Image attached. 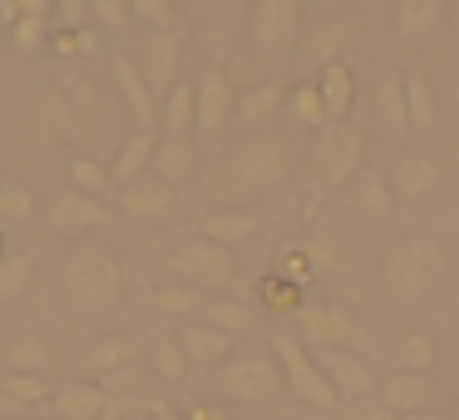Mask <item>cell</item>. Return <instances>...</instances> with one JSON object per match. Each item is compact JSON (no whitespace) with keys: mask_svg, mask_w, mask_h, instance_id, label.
<instances>
[{"mask_svg":"<svg viewBox=\"0 0 459 420\" xmlns=\"http://www.w3.org/2000/svg\"><path fill=\"white\" fill-rule=\"evenodd\" d=\"M50 366V346L40 337H15L11 341V371H30V376H45Z\"/></svg>","mask_w":459,"mask_h":420,"instance_id":"cell-41","label":"cell"},{"mask_svg":"<svg viewBox=\"0 0 459 420\" xmlns=\"http://www.w3.org/2000/svg\"><path fill=\"white\" fill-rule=\"evenodd\" d=\"M124 277H129V272H124L119 248L80 242L60 267V292L74 311H100V307H114V302H119Z\"/></svg>","mask_w":459,"mask_h":420,"instance_id":"cell-2","label":"cell"},{"mask_svg":"<svg viewBox=\"0 0 459 420\" xmlns=\"http://www.w3.org/2000/svg\"><path fill=\"white\" fill-rule=\"evenodd\" d=\"M70 90V100H74V119H80V134L84 139H100V124H104V90L94 80H70L65 84Z\"/></svg>","mask_w":459,"mask_h":420,"instance_id":"cell-28","label":"cell"},{"mask_svg":"<svg viewBox=\"0 0 459 420\" xmlns=\"http://www.w3.org/2000/svg\"><path fill=\"white\" fill-rule=\"evenodd\" d=\"M380 406L390 416H425L435 406V381L429 376H415V371H395L390 381H380Z\"/></svg>","mask_w":459,"mask_h":420,"instance_id":"cell-14","label":"cell"},{"mask_svg":"<svg viewBox=\"0 0 459 420\" xmlns=\"http://www.w3.org/2000/svg\"><path fill=\"white\" fill-rule=\"evenodd\" d=\"M439 277H445V252H439V242H429V238L400 242V248L390 252V262H385V292L400 302V307L425 302L429 292L439 287Z\"/></svg>","mask_w":459,"mask_h":420,"instance_id":"cell-3","label":"cell"},{"mask_svg":"<svg viewBox=\"0 0 459 420\" xmlns=\"http://www.w3.org/2000/svg\"><path fill=\"white\" fill-rule=\"evenodd\" d=\"M119 420H153L149 410H129V416H119Z\"/></svg>","mask_w":459,"mask_h":420,"instance_id":"cell-55","label":"cell"},{"mask_svg":"<svg viewBox=\"0 0 459 420\" xmlns=\"http://www.w3.org/2000/svg\"><path fill=\"white\" fill-rule=\"evenodd\" d=\"M173 198H178V193L163 179H153V173H143L139 183L119 188V208L129 213V218H163V213H173Z\"/></svg>","mask_w":459,"mask_h":420,"instance_id":"cell-23","label":"cell"},{"mask_svg":"<svg viewBox=\"0 0 459 420\" xmlns=\"http://www.w3.org/2000/svg\"><path fill=\"white\" fill-rule=\"evenodd\" d=\"M203 327H212V331H222V337H247L252 327H257V311L247 307V302H238V297H218V302H203Z\"/></svg>","mask_w":459,"mask_h":420,"instance_id":"cell-27","label":"cell"},{"mask_svg":"<svg viewBox=\"0 0 459 420\" xmlns=\"http://www.w3.org/2000/svg\"><path fill=\"white\" fill-rule=\"evenodd\" d=\"M114 90L124 94V109L139 119V129H153V119H159V100H153L139 60H114Z\"/></svg>","mask_w":459,"mask_h":420,"instance_id":"cell-20","label":"cell"},{"mask_svg":"<svg viewBox=\"0 0 459 420\" xmlns=\"http://www.w3.org/2000/svg\"><path fill=\"white\" fill-rule=\"evenodd\" d=\"M153 179H163L173 193L188 188V183H198V144L193 139H163L159 153H153Z\"/></svg>","mask_w":459,"mask_h":420,"instance_id":"cell-19","label":"cell"},{"mask_svg":"<svg viewBox=\"0 0 459 420\" xmlns=\"http://www.w3.org/2000/svg\"><path fill=\"white\" fill-rule=\"evenodd\" d=\"M281 100H287V90H281V84H257V90L238 94V119L257 129V124H267L272 114L281 109Z\"/></svg>","mask_w":459,"mask_h":420,"instance_id":"cell-34","label":"cell"},{"mask_svg":"<svg viewBox=\"0 0 459 420\" xmlns=\"http://www.w3.org/2000/svg\"><path fill=\"white\" fill-rule=\"evenodd\" d=\"M35 218V193L25 183H0V223H30Z\"/></svg>","mask_w":459,"mask_h":420,"instance_id":"cell-42","label":"cell"},{"mask_svg":"<svg viewBox=\"0 0 459 420\" xmlns=\"http://www.w3.org/2000/svg\"><path fill=\"white\" fill-rule=\"evenodd\" d=\"M104 183H109V163H100L94 153H80V159L70 163V188H74V193H90V198H100Z\"/></svg>","mask_w":459,"mask_h":420,"instance_id":"cell-40","label":"cell"},{"mask_svg":"<svg viewBox=\"0 0 459 420\" xmlns=\"http://www.w3.org/2000/svg\"><path fill=\"white\" fill-rule=\"evenodd\" d=\"M30 277H35V258L21 252V248H11L5 258H0V302H15L25 287H30Z\"/></svg>","mask_w":459,"mask_h":420,"instance_id":"cell-35","label":"cell"},{"mask_svg":"<svg viewBox=\"0 0 459 420\" xmlns=\"http://www.w3.org/2000/svg\"><path fill=\"white\" fill-rule=\"evenodd\" d=\"M297 327L307 331V341L321 351H351L360 341V321L351 317L346 307H336V302H307V307L297 311Z\"/></svg>","mask_w":459,"mask_h":420,"instance_id":"cell-8","label":"cell"},{"mask_svg":"<svg viewBox=\"0 0 459 420\" xmlns=\"http://www.w3.org/2000/svg\"><path fill=\"white\" fill-rule=\"evenodd\" d=\"M30 124H35V139H50V144H74L84 139L80 119H74V100L65 84H40L30 104Z\"/></svg>","mask_w":459,"mask_h":420,"instance_id":"cell-9","label":"cell"},{"mask_svg":"<svg viewBox=\"0 0 459 420\" xmlns=\"http://www.w3.org/2000/svg\"><path fill=\"white\" fill-rule=\"evenodd\" d=\"M455 420H459V390H455Z\"/></svg>","mask_w":459,"mask_h":420,"instance_id":"cell-59","label":"cell"},{"mask_svg":"<svg viewBox=\"0 0 459 420\" xmlns=\"http://www.w3.org/2000/svg\"><path fill=\"white\" fill-rule=\"evenodd\" d=\"M173 337H178L183 356H188V371H193V366H198V371H212V366H218V371H222V366L232 361V337L203 327V321H188V327H178Z\"/></svg>","mask_w":459,"mask_h":420,"instance_id":"cell-16","label":"cell"},{"mask_svg":"<svg viewBox=\"0 0 459 420\" xmlns=\"http://www.w3.org/2000/svg\"><path fill=\"white\" fill-rule=\"evenodd\" d=\"M50 50L60 55V60H70V55H80V50H94V31H50Z\"/></svg>","mask_w":459,"mask_h":420,"instance_id":"cell-46","label":"cell"},{"mask_svg":"<svg viewBox=\"0 0 459 420\" xmlns=\"http://www.w3.org/2000/svg\"><path fill=\"white\" fill-rule=\"evenodd\" d=\"M291 163H297V144L287 134H257L203 173V193L212 203H252L277 188L291 173Z\"/></svg>","mask_w":459,"mask_h":420,"instance_id":"cell-1","label":"cell"},{"mask_svg":"<svg viewBox=\"0 0 459 420\" xmlns=\"http://www.w3.org/2000/svg\"><path fill=\"white\" fill-rule=\"evenodd\" d=\"M316 90H321V100H326V114H331V119L346 124V119H351V109H356V70H351L346 60L321 65Z\"/></svg>","mask_w":459,"mask_h":420,"instance_id":"cell-24","label":"cell"},{"mask_svg":"<svg viewBox=\"0 0 459 420\" xmlns=\"http://www.w3.org/2000/svg\"><path fill=\"white\" fill-rule=\"evenodd\" d=\"M311 272H316V267H311L307 248H291L287 258H281V277H287V282H297V287H301V282H311Z\"/></svg>","mask_w":459,"mask_h":420,"instance_id":"cell-50","label":"cell"},{"mask_svg":"<svg viewBox=\"0 0 459 420\" xmlns=\"http://www.w3.org/2000/svg\"><path fill=\"white\" fill-rule=\"evenodd\" d=\"M153 366H159L163 381H183V376H188V356H183L178 337H159V341H153Z\"/></svg>","mask_w":459,"mask_h":420,"instance_id":"cell-43","label":"cell"},{"mask_svg":"<svg viewBox=\"0 0 459 420\" xmlns=\"http://www.w3.org/2000/svg\"><path fill=\"white\" fill-rule=\"evenodd\" d=\"M149 416H153V420H188V416H178L173 406H163V400H153V406H149Z\"/></svg>","mask_w":459,"mask_h":420,"instance_id":"cell-54","label":"cell"},{"mask_svg":"<svg viewBox=\"0 0 459 420\" xmlns=\"http://www.w3.org/2000/svg\"><path fill=\"white\" fill-rule=\"evenodd\" d=\"M346 35H351L346 21H321L316 31H311V40H307V55H311V60H321V65L341 60V45H346Z\"/></svg>","mask_w":459,"mask_h":420,"instance_id":"cell-39","label":"cell"},{"mask_svg":"<svg viewBox=\"0 0 459 420\" xmlns=\"http://www.w3.org/2000/svg\"><path fill=\"white\" fill-rule=\"evenodd\" d=\"M400 361H405V371H415V376H429L439 361V346L429 331H405V341H400Z\"/></svg>","mask_w":459,"mask_h":420,"instance_id":"cell-37","label":"cell"},{"mask_svg":"<svg viewBox=\"0 0 459 420\" xmlns=\"http://www.w3.org/2000/svg\"><path fill=\"white\" fill-rule=\"evenodd\" d=\"M178 65H183V40L173 31H153L149 45H143V55H139V70H143V80H149L153 100H169L173 94Z\"/></svg>","mask_w":459,"mask_h":420,"instance_id":"cell-12","label":"cell"},{"mask_svg":"<svg viewBox=\"0 0 459 420\" xmlns=\"http://www.w3.org/2000/svg\"><path fill=\"white\" fill-rule=\"evenodd\" d=\"M188 420H228V410L208 406V400H198V406H188Z\"/></svg>","mask_w":459,"mask_h":420,"instance_id":"cell-51","label":"cell"},{"mask_svg":"<svg viewBox=\"0 0 459 420\" xmlns=\"http://www.w3.org/2000/svg\"><path fill=\"white\" fill-rule=\"evenodd\" d=\"M287 104H291V119H297V124H307V129H326V124H331L326 100H321V90H316V84H297V90L287 94Z\"/></svg>","mask_w":459,"mask_h":420,"instance_id":"cell-36","label":"cell"},{"mask_svg":"<svg viewBox=\"0 0 459 420\" xmlns=\"http://www.w3.org/2000/svg\"><path fill=\"white\" fill-rule=\"evenodd\" d=\"M351 420H400V416H390L385 406H380V410L376 406H360V410H351Z\"/></svg>","mask_w":459,"mask_h":420,"instance_id":"cell-52","label":"cell"},{"mask_svg":"<svg viewBox=\"0 0 459 420\" xmlns=\"http://www.w3.org/2000/svg\"><path fill=\"white\" fill-rule=\"evenodd\" d=\"M405 420H445V416H435V410H425V416H405Z\"/></svg>","mask_w":459,"mask_h":420,"instance_id":"cell-56","label":"cell"},{"mask_svg":"<svg viewBox=\"0 0 459 420\" xmlns=\"http://www.w3.org/2000/svg\"><path fill=\"white\" fill-rule=\"evenodd\" d=\"M90 15L100 25H109V31H119V25H129V0H90Z\"/></svg>","mask_w":459,"mask_h":420,"instance_id":"cell-47","label":"cell"},{"mask_svg":"<svg viewBox=\"0 0 459 420\" xmlns=\"http://www.w3.org/2000/svg\"><path fill=\"white\" fill-rule=\"evenodd\" d=\"M272 356H277V366H281V381L297 390V400H307L311 410H336L341 406L336 386L326 381V371L316 366V356H311L297 337L277 331V337H272Z\"/></svg>","mask_w":459,"mask_h":420,"instance_id":"cell-4","label":"cell"},{"mask_svg":"<svg viewBox=\"0 0 459 420\" xmlns=\"http://www.w3.org/2000/svg\"><path fill=\"white\" fill-rule=\"evenodd\" d=\"M129 15H139V21H149V25H169L173 5L169 0H129Z\"/></svg>","mask_w":459,"mask_h":420,"instance_id":"cell-49","label":"cell"},{"mask_svg":"<svg viewBox=\"0 0 459 420\" xmlns=\"http://www.w3.org/2000/svg\"><path fill=\"white\" fill-rule=\"evenodd\" d=\"M232 114H238V90L218 65H208L198 74V139H218Z\"/></svg>","mask_w":459,"mask_h":420,"instance_id":"cell-10","label":"cell"},{"mask_svg":"<svg viewBox=\"0 0 459 420\" xmlns=\"http://www.w3.org/2000/svg\"><path fill=\"white\" fill-rule=\"evenodd\" d=\"M5 252H11V248H5V232H0V258H5Z\"/></svg>","mask_w":459,"mask_h":420,"instance_id":"cell-57","label":"cell"},{"mask_svg":"<svg viewBox=\"0 0 459 420\" xmlns=\"http://www.w3.org/2000/svg\"><path fill=\"white\" fill-rule=\"evenodd\" d=\"M134 361H139V341L134 337H109V341H100V346H90L84 371L100 376V381H109V376H119V371H129Z\"/></svg>","mask_w":459,"mask_h":420,"instance_id":"cell-26","label":"cell"},{"mask_svg":"<svg viewBox=\"0 0 459 420\" xmlns=\"http://www.w3.org/2000/svg\"><path fill=\"white\" fill-rule=\"evenodd\" d=\"M169 262L188 287H238V252L218 248V242H208V238L178 242Z\"/></svg>","mask_w":459,"mask_h":420,"instance_id":"cell-6","label":"cell"},{"mask_svg":"<svg viewBox=\"0 0 459 420\" xmlns=\"http://www.w3.org/2000/svg\"><path fill=\"white\" fill-rule=\"evenodd\" d=\"M153 153H159V134H153V129L129 134V139L119 144V153H114V163H109V183H119V188L139 183L143 173L153 169Z\"/></svg>","mask_w":459,"mask_h":420,"instance_id":"cell-21","label":"cell"},{"mask_svg":"<svg viewBox=\"0 0 459 420\" xmlns=\"http://www.w3.org/2000/svg\"><path fill=\"white\" fill-rule=\"evenodd\" d=\"M100 420H119V410H109V416H100Z\"/></svg>","mask_w":459,"mask_h":420,"instance_id":"cell-58","label":"cell"},{"mask_svg":"<svg viewBox=\"0 0 459 420\" xmlns=\"http://www.w3.org/2000/svg\"><path fill=\"white\" fill-rule=\"evenodd\" d=\"M109 410H114V400L104 396L100 381H70V386H60L50 400L55 420H100V416H109Z\"/></svg>","mask_w":459,"mask_h":420,"instance_id":"cell-17","label":"cell"},{"mask_svg":"<svg viewBox=\"0 0 459 420\" xmlns=\"http://www.w3.org/2000/svg\"><path fill=\"white\" fill-rule=\"evenodd\" d=\"M356 213L366 223H390L395 218V188H390V179L370 173V179L360 183V193H356Z\"/></svg>","mask_w":459,"mask_h":420,"instance_id":"cell-32","label":"cell"},{"mask_svg":"<svg viewBox=\"0 0 459 420\" xmlns=\"http://www.w3.org/2000/svg\"><path fill=\"white\" fill-rule=\"evenodd\" d=\"M0 396L5 400H15V406H45V400H55V390H50V381L45 376H30V371H0Z\"/></svg>","mask_w":459,"mask_h":420,"instance_id":"cell-31","label":"cell"},{"mask_svg":"<svg viewBox=\"0 0 459 420\" xmlns=\"http://www.w3.org/2000/svg\"><path fill=\"white\" fill-rule=\"evenodd\" d=\"M439 21H445V0H400L395 5L400 35H429Z\"/></svg>","mask_w":459,"mask_h":420,"instance_id":"cell-33","label":"cell"},{"mask_svg":"<svg viewBox=\"0 0 459 420\" xmlns=\"http://www.w3.org/2000/svg\"><path fill=\"white\" fill-rule=\"evenodd\" d=\"M11 45H15V50H25V55L45 50V45H50V21L21 15V21H15V31H11Z\"/></svg>","mask_w":459,"mask_h":420,"instance_id":"cell-45","label":"cell"},{"mask_svg":"<svg viewBox=\"0 0 459 420\" xmlns=\"http://www.w3.org/2000/svg\"><path fill=\"white\" fill-rule=\"evenodd\" d=\"M50 228L55 232H94V228H104L109 223V208H104L100 198H90V193H74V188H65L60 198L50 203Z\"/></svg>","mask_w":459,"mask_h":420,"instance_id":"cell-15","label":"cell"},{"mask_svg":"<svg viewBox=\"0 0 459 420\" xmlns=\"http://www.w3.org/2000/svg\"><path fill=\"white\" fill-rule=\"evenodd\" d=\"M400 80H405V114H410V129H415V134L435 129V119H439V104H435V94H429V80H425L420 70L400 74Z\"/></svg>","mask_w":459,"mask_h":420,"instance_id":"cell-30","label":"cell"},{"mask_svg":"<svg viewBox=\"0 0 459 420\" xmlns=\"http://www.w3.org/2000/svg\"><path fill=\"white\" fill-rule=\"evenodd\" d=\"M262 232V218L247 208H222V213H208V218L198 223V238L218 242V248H242V242H252Z\"/></svg>","mask_w":459,"mask_h":420,"instance_id":"cell-22","label":"cell"},{"mask_svg":"<svg viewBox=\"0 0 459 420\" xmlns=\"http://www.w3.org/2000/svg\"><path fill=\"white\" fill-rule=\"evenodd\" d=\"M316 366L326 371V381L336 386V396H341V400H370V396L380 390L376 371H370L366 361L356 356V351H321Z\"/></svg>","mask_w":459,"mask_h":420,"instance_id":"cell-13","label":"cell"},{"mask_svg":"<svg viewBox=\"0 0 459 420\" xmlns=\"http://www.w3.org/2000/svg\"><path fill=\"white\" fill-rule=\"evenodd\" d=\"M307 258H311V267H316V272H326V267H336V262H341V242L336 238H316V242H307Z\"/></svg>","mask_w":459,"mask_h":420,"instance_id":"cell-48","label":"cell"},{"mask_svg":"<svg viewBox=\"0 0 459 420\" xmlns=\"http://www.w3.org/2000/svg\"><path fill=\"white\" fill-rule=\"evenodd\" d=\"M153 307L169 311V317H193V311H203V297L193 287H159L153 292Z\"/></svg>","mask_w":459,"mask_h":420,"instance_id":"cell-44","label":"cell"},{"mask_svg":"<svg viewBox=\"0 0 459 420\" xmlns=\"http://www.w3.org/2000/svg\"><path fill=\"white\" fill-rule=\"evenodd\" d=\"M390 188H395V203H420V198H429V193L439 188L435 159L405 149V153L395 159V169H390Z\"/></svg>","mask_w":459,"mask_h":420,"instance_id":"cell-18","label":"cell"},{"mask_svg":"<svg viewBox=\"0 0 459 420\" xmlns=\"http://www.w3.org/2000/svg\"><path fill=\"white\" fill-rule=\"evenodd\" d=\"M376 124L385 134H405L410 129V114H405V80L400 74H385L376 90Z\"/></svg>","mask_w":459,"mask_h":420,"instance_id":"cell-29","label":"cell"},{"mask_svg":"<svg viewBox=\"0 0 459 420\" xmlns=\"http://www.w3.org/2000/svg\"><path fill=\"white\" fill-rule=\"evenodd\" d=\"M247 25H252V45H257L262 55H277V50H287V40L297 35L301 5L297 0H257Z\"/></svg>","mask_w":459,"mask_h":420,"instance_id":"cell-11","label":"cell"},{"mask_svg":"<svg viewBox=\"0 0 459 420\" xmlns=\"http://www.w3.org/2000/svg\"><path fill=\"white\" fill-rule=\"evenodd\" d=\"M360 124H336L331 134H321L316 153H311V183L316 188H341L360 163Z\"/></svg>","mask_w":459,"mask_h":420,"instance_id":"cell-7","label":"cell"},{"mask_svg":"<svg viewBox=\"0 0 459 420\" xmlns=\"http://www.w3.org/2000/svg\"><path fill=\"white\" fill-rule=\"evenodd\" d=\"M0 21L15 31V21H21V0H0Z\"/></svg>","mask_w":459,"mask_h":420,"instance_id":"cell-53","label":"cell"},{"mask_svg":"<svg viewBox=\"0 0 459 420\" xmlns=\"http://www.w3.org/2000/svg\"><path fill=\"white\" fill-rule=\"evenodd\" d=\"M163 129H169V139H193L198 134V80L173 84V94L163 100Z\"/></svg>","mask_w":459,"mask_h":420,"instance_id":"cell-25","label":"cell"},{"mask_svg":"<svg viewBox=\"0 0 459 420\" xmlns=\"http://www.w3.org/2000/svg\"><path fill=\"white\" fill-rule=\"evenodd\" d=\"M257 292H262V307L267 311H301L307 307V302H301V287L287 282L281 272H267V277L257 282Z\"/></svg>","mask_w":459,"mask_h":420,"instance_id":"cell-38","label":"cell"},{"mask_svg":"<svg viewBox=\"0 0 459 420\" xmlns=\"http://www.w3.org/2000/svg\"><path fill=\"white\" fill-rule=\"evenodd\" d=\"M281 386H287V381H281V366H277V356H267V351H238V356L218 371V390L228 400H242V406L272 400Z\"/></svg>","mask_w":459,"mask_h":420,"instance_id":"cell-5","label":"cell"}]
</instances>
